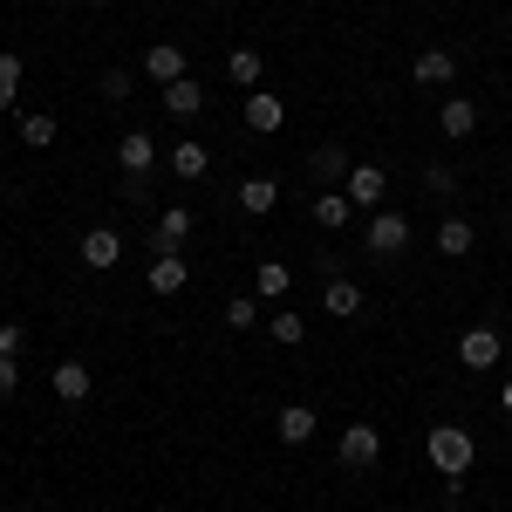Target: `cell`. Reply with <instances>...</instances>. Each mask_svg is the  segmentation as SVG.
<instances>
[{
    "label": "cell",
    "mask_w": 512,
    "mask_h": 512,
    "mask_svg": "<svg viewBox=\"0 0 512 512\" xmlns=\"http://www.w3.org/2000/svg\"><path fill=\"white\" fill-rule=\"evenodd\" d=\"M424 451H431L437 478H465V472H472V458H478L472 431H458V424H431V437H424Z\"/></svg>",
    "instance_id": "6da1fadb"
},
{
    "label": "cell",
    "mask_w": 512,
    "mask_h": 512,
    "mask_svg": "<svg viewBox=\"0 0 512 512\" xmlns=\"http://www.w3.org/2000/svg\"><path fill=\"white\" fill-rule=\"evenodd\" d=\"M376 458H383V431L376 424H349L342 431V465L349 472H376Z\"/></svg>",
    "instance_id": "7a4b0ae2"
},
{
    "label": "cell",
    "mask_w": 512,
    "mask_h": 512,
    "mask_svg": "<svg viewBox=\"0 0 512 512\" xmlns=\"http://www.w3.org/2000/svg\"><path fill=\"white\" fill-rule=\"evenodd\" d=\"M403 246H410V219H403V212H376V219H369V253L396 260Z\"/></svg>",
    "instance_id": "3957f363"
},
{
    "label": "cell",
    "mask_w": 512,
    "mask_h": 512,
    "mask_svg": "<svg viewBox=\"0 0 512 512\" xmlns=\"http://www.w3.org/2000/svg\"><path fill=\"white\" fill-rule=\"evenodd\" d=\"M117 260H123V239L110 233V226H89V233H82V267H89V274H110Z\"/></svg>",
    "instance_id": "277c9868"
},
{
    "label": "cell",
    "mask_w": 512,
    "mask_h": 512,
    "mask_svg": "<svg viewBox=\"0 0 512 512\" xmlns=\"http://www.w3.org/2000/svg\"><path fill=\"white\" fill-rule=\"evenodd\" d=\"M185 239H192V205H164L158 226H151V246H158V253H178Z\"/></svg>",
    "instance_id": "5b68a950"
},
{
    "label": "cell",
    "mask_w": 512,
    "mask_h": 512,
    "mask_svg": "<svg viewBox=\"0 0 512 512\" xmlns=\"http://www.w3.org/2000/svg\"><path fill=\"white\" fill-rule=\"evenodd\" d=\"M458 362L465 369H499V328H465L458 335Z\"/></svg>",
    "instance_id": "8992f818"
},
{
    "label": "cell",
    "mask_w": 512,
    "mask_h": 512,
    "mask_svg": "<svg viewBox=\"0 0 512 512\" xmlns=\"http://www.w3.org/2000/svg\"><path fill=\"white\" fill-rule=\"evenodd\" d=\"M117 158H123V178H151V164H158V137L151 130H130L117 144Z\"/></svg>",
    "instance_id": "52a82bcc"
},
{
    "label": "cell",
    "mask_w": 512,
    "mask_h": 512,
    "mask_svg": "<svg viewBox=\"0 0 512 512\" xmlns=\"http://www.w3.org/2000/svg\"><path fill=\"white\" fill-rule=\"evenodd\" d=\"M158 103H164V117H178V123H192V117H198V110H205V89H198V82H192V76H178V82H164V96H158Z\"/></svg>",
    "instance_id": "ba28073f"
},
{
    "label": "cell",
    "mask_w": 512,
    "mask_h": 512,
    "mask_svg": "<svg viewBox=\"0 0 512 512\" xmlns=\"http://www.w3.org/2000/svg\"><path fill=\"white\" fill-rule=\"evenodd\" d=\"M280 123H287V103H280V96H260V89H246V130H253V137H274Z\"/></svg>",
    "instance_id": "9c48e42d"
},
{
    "label": "cell",
    "mask_w": 512,
    "mask_h": 512,
    "mask_svg": "<svg viewBox=\"0 0 512 512\" xmlns=\"http://www.w3.org/2000/svg\"><path fill=\"white\" fill-rule=\"evenodd\" d=\"M164 158H171V171H178V178H185V185H198V178H205V171H212V151H205V144H198V137H178V144H171V151H164Z\"/></svg>",
    "instance_id": "30bf717a"
},
{
    "label": "cell",
    "mask_w": 512,
    "mask_h": 512,
    "mask_svg": "<svg viewBox=\"0 0 512 512\" xmlns=\"http://www.w3.org/2000/svg\"><path fill=\"white\" fill-rule=\"evenodd\" d=\"M437 123H444V137H451V144H465V137L478 130V103H472V96H451V103L437 110Z\"/></svg>",
    "instance_id": "8fae6325"
},
{
    "label": "cell",
    "mask_w": 512,
    "mask_h": 512,
    "mask_svg": "<svg viewBox=\"0 0 512 512\" xmlns=\"http://www.w3.org/2000/svg\"><path fill=\"white\" fill-rule=\"evenodd\" d=\"M383 164H349V205H383Z\"/></svg>",
    "instance_id": "7c38bea8"
},
{
    "label": "cell",
    "mask_w": 512,
    "mask_h": 512,
    "mask_svg": "<svg viewBox=\"0 0 512 512\" xmlns=\"http://www.w3.org/2000/svg\"><path fill=\"white\" fill-rule=\"evenodd\" d=\"M274 431H280V444H315V410L308 403H287L274 417Z\"/></svg>",
    "instance_id": "4fadbf2b"
},
{
    "label": "cell",
    "mask_w": 512,
    "mask_h": 512,
    "mask_svg": "<svg viewBox=\"0 0 512 512\" xmlns=\"http://www.w3.org/2000/svg\"><path fill=\"white\" fill-rule=\"evenodd\" d=\"M185 253H158L151 260V294H185Z\"/></svg>",
    "instance_id": "5bb4252c"
},
{
    "label": "cell",
    "mask_w": 512,
    "mask_h": 512,
    "mask_svg": "<svg viewBox=\"0 0 512 512\" xmlns=\"http://www.w3.org/2000/svg\"><path fill=\"white\" fill-rule=\"evenodd\" d=\"M472 246H478L472 219H444V226H437V253H444V260H465Z\"/></svg>",
    "instance_id": "9a60e30c"
},
{
    "label": "cell",
    "mask_w": 512,
    "mask_h": 512,
    "mask_svg": "<svg viewBox=\"0 0 512 512\" xmlns=\"http://www.w3.org/2000/svg\"><path fill=\"white\" fill-rule=\"evenodd\" d=\"M89 383H96V376L82 369L76 355H69V362H55V396H62V403H82V396H89Z\"/></svg>",
    "instance_id": "2e32d148"
},
{
    "label": "cell",
    "mask_w": 512,
    "mask_h": 512,
    "mask_svg": "<svg viewBox=\"0 0 512 512\" xmlns=\"http://www.w3.org/2000/svg\"><path fill=\"white\" fill-rule=\"evenodd\" d=\"M274 198H280V185H274V178H246V185H239V212L267 219V212H274Z\"/></svg>",
    "instance_id": "e0dca14e"
},
{
    "label": "cell",
    "mask_w": 512,
    "mask_h": 512,
    "mask_svg": "<svg viewBox=\"0 0 512 512\" xmlns=\"http://www.w3.org/2000/svg\"><path fill=\"white\" fill-rule=\"evenodd\" d=\"M144 69H151L158 82H178L185 76V48H178V41H158V48L144 55Z\"/></svg>",
    "instance_id": "ac0fdd59"
},
{
    "label": "cell",
    "mask_w": 512,
    "mask_h": 512,
    "mask_svg": "<svg viewBox=\"0 0 512 512\" xmlns=\"http://www.w3.org/2000/svg\"><path fill=\"white\" fill-rule=\"evenodd\" d=\"M226 76H233L239 89H260V76H267V62H260V48H233V55H226Z\"/></svg>",
    "instance_id": "d6986e66"
},
{
    "label": "cell",
    "mask_w": 512,
    "mask_h": 512,
    "mask_svg": "<svg viewBox=\"0 0 512 512\" xmlns=\"http://www.w3.org/2000/svg\"><path fill=\"white\" fill-rule=\"evenodd\" d=\"M458 76V55H451V48H424V55H417V82H451Z\"/></svg>",
    "instance_id": "ffe728a7"
},
{
    "label": "cell",
    "mask_w": 512,
    "mask_h": 512,
    "mask_svg": "<svg viewBox=\"0 0 512 512\" xmlns=\"http://www.w3.org/2000/svg\"><path fill=\"white\" fill-rule=\"evenodd\" d=\"M253 287H260V301H280V294L294 287V267H287V260H260V274H253Z\"/></svg>",
    "instance_id": "44dd1931"
},
{
    "label": "cell",
    "mask_w": 512,
    "mask_h": 512,
    "mask_svg": "<svg viewBox=\"0 0 512 512\" xmlns=\"http://www.w3.org/2000/svg\"><path fill=\"white\" fill-rule=\"evenodd\" d=\"M321 301H328V315H342V321L362 315V287H355V280H342V274L328 280V294H321Z\"/></svg>",
    "instance_id": "7402d4cb"
},
{
    "label": "cell",
    "mask_w": 512,
    "mask_h": 512,
    "mask_svg": "<svg viewBox=\"0 0 512 512\" xmlns=\"http://www.w3.org/2000/svg\"><path fill=\"white\" fill-rule=\"evenodd\" d=\"M349 192H321L315 198V226H328V233H342V226H349Z\"/></svg>",
    "instance_id": "603a6c76"
},
{
    "label": "cell",
    "mask_w": 512,
    "mask_h": 512,
    "mask_svg": "<svg viewBox=\"0 0 512 512\" xmlns=\"http://www.w3.org/2000/svg\"><path fill=\"white\" fill-rule=\"evenodd\" d=\"M308 164H315V178H328V185H335V178H349V151H342V144H321Z\"/></svg>",
    "instance_id": "cb8c5ba5"
},
{
    "label": "cell",
    "mask_w": 512,
    "mask_h": 512,
    "mask_svg": "<svg viewBox=\"0 0 512 512\" xmlns=\"http://www.w3.org/2000/svg\"><path fill=\"white\" fill-rule=\"evenodd\" d=\"M14 96H21V55L7 48V55H0V117L14 110Z\"/></svg>",
    "instance_id": "d4e9b609"
},
{
    "label": "cell",
    "mask_w": 512,
    "mask_h": 512,
    "mask_svg": "<svg viewBox=\"0 0 512 512\" xmlns=\"http://www.w3.org/2000/svg\"><path fill=\"white\" fill-rule=\"evenodd\" d=\"M21 144H35V151H48V144H55V117H41V110H28V117H21Z\"/></svg>",
    "instance_id": "484cf974"
},
{
    "label": "cell",
    "mask_w": 512,
    "mask_h": 512,
    "mask_svg": "<svg viewBox=\"0 0 512 512\" xmlns=\"http://www.w3.org/2000/svg\"><path fill=\"white\" fill-rule=\"evenodd\" d=\"M253 321H260V301H253V294H233V301H226V328H233V335H246Z\"/></svg>",
    "instance_id": "4316f807"
},
{
    "label": "cell",
    "mask_w": 512,
    "mask_h": 512,
    "mask_svg": "<svg viewBox=\"0 0 512 512\" xmlns=\"http://www.w3.org/2000/svg\"><path fill=\"white\" fill-rule=\"evenodd\" d=\"M301 335H308V321H301V315H274V342L301 349Z\"/></svg>",
    "instance_id": "83f0119b"
},
{
    "label": "cell",
    "mask_w": 512,
    "mask_h": 512,
    "mask_svg": "<svg viewBox=\"0 0 512 512\" xmlns=\"http://www.w3.org/2000/svg\"><path fill=\"white\" fill-rule=\"evenodd\" d=\"M28 349V328L21 321H0V355H21Z\"/></svg>",
    "instance_id": "f1b7e54d"
},
{
    "label": "cell",
    "mask_w": 512,
    "mask_h": 512,
    "mask_svg": "<svg viewBox=\"0 0 512 512\" xmlns=\"http://www.w3.org/2000/svg\"><path fill=\"white\" fill-rule=\"evenodd\" d=\"M424 185H431V192L444 198V192H451V185H458V171H451V164H431V171H424Z\"/></svg>",
    "instance_id": "f546056e"
},
{
    "label": "cell",
    "mask_w": 512,
    "mask_h": 512,
    "mask_svg": "<svg viewBox=\"0 0 512 512\" xmlns=\"http://www.w3.org/2000/svg\"><path fill=\"white\" fill-rule=\"evenodd\" d=\"M14 383H21V355H0V396H14Z\"/></svg>",
    "instance_id": "4dcf8cb0"
},
{
    "label": "cell",
    "mask_w": 512,
    "mask_h": 512,
    "mask_svg": "<svg viewBox=\"0 0 512 512\" xmlns=\"http://www.w3.org/2000/svg\"><path fill=\"white\" fill-rule=\"evenodd\" d=\"M499 403H506V417H512V376H506V390H499Z\"/></svg>",
    "instance_id": "1f68e13d"
},
{
    "label": "cell",
    "mask_w": 512,
    "mask_h": 512,
    "mask_svg": "<svg viewBox=\"0 0 512 512\" xmlns=\"http://www.w3.org/2000/svg\"><path fill=\"white\" fill-rule=\"evenodd\" d=\"M89 7H110V0H89Z\"/></svg>",
    "instance_id": "d6a6232c"
},
{
    "label": "cell",
    "mask_w": 512,
    "mask_h": 512,
    "mask_svg": "<svg viewBox=\"0 0 512 512\" xmlns=\"http://www.w3.org/2000/svg\"><path fill=\"white\" fill-rule=\"evenodd\" d=\"M506 226H512V212H506Z\"/></svg>",
    "instance_id": "836d02e7"
}]
</instances>
